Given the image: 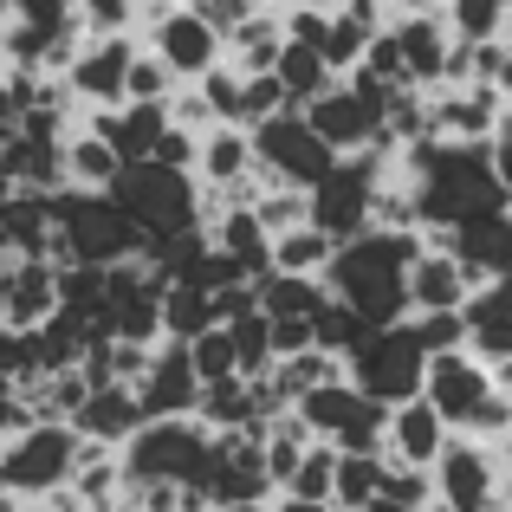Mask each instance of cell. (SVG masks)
I'll return each instance as SVG.
<instances>
[{"label":"cell","mask_w":512,"mask_h":512,"mask_svg":"<svg viewBox=\"0 0 512 512\" xmlns=\"http://www.w3.org/2000/svg\"><path fill=\"white\" fill-rule=\"evenodd\" d=\"M415 247H422V234L363 227V234H350V240L331 247L318 286H325V299L350 305L363 325H396L402 318V266L415 260Z\"/></svg>","instance_id":"6da1fadb"},{"label":"cell","mask_w":512,"mask_h":512,"mask_svg":"<svg viewBox=\"0 0 512 512\" xmlns=\"http://www.w3.org/2000/svg\"><path fill=\"white\" fill-rule=\"evenodd\" d=\"M422 402L441 415L448 435L467 441H506L512 428V370H487L467 350H441L422 363Z\"/></svg>","instance_id":"7a4b0ae2"},{"label":"cell","mask_w":512,"mask_h":512,"mask_svg":"<svg viewBox=\"0 0 512 512\" xmlns=\"http://www.w3.org/2000/svg\"><path fill=\"white\" fill-rule=\"evenodd\" d=\"M117 467H124V493H143V487L201 493L208 487V467H214V435L195 415H182V422H143L117 448Z\"/></svg>","instance_id":"3957f363"},{"label":"cell","mask_w":512,"mask_h":512,"mask_svg":"<svg viewBox=\"0 0 512 512\" xmlns=\"http://www.w3.org/2000/svg\"><path fill=\"white\" fill-rule=\"evenodd\" d=\"M104 195H111L117 214H124V221L143 234V253L201 227V188H195V175H182V169L124 163V169L111 175V188H104Z\"/></svg>","instance_id":"277c9868"},{"label":"cell","mask_w":512,"mask_h":512,"mask_svg":"<svg viewBox=\"0 0 512 512\" xmlns=\"http://www.w3.org/2000/svg\"><path fill=\"white\" fill-rule=\"evenodd\" d=\"M52 214V266H124L143 260V234L117 214L111 195H78L59 188L46 201Z\"/></svg>","instance_id":"5b68a950"},{"label":"cell","mask_w":512,"mask_h":512,"mask_svg":"<svg viewBox=\"0 0 512 512\" xmlns=\"http://www.w3.org/2000/svg\"><path fill=\"white\" fill-rule=\"evenodd\" d=\"M422 344H415L409 318H396V325H376L363 331L357 350L344 357V383L357 389V396H370L376 409H396V402L422 396Z\"/></svg>","instance_id":"8992f818"},{"label":"cell","mask_w":512,"mask_h":512,"mask_svg":"<svg viewBox=\"0 0 512 512\" xmlns=\"http://www.w3.org/2000/svg\"><path fill=\"white\" fill-rule=\"evenodd\" d=\"M428 487L448 512H506V441L448 435V448L428 467Z\"/></svg>","instance_id":"52a82bcc"},{"label":"cell","mask_w":512,"mask_h":512,"mask_svg":"<svg viewBox=\"0 0 512 512\" xmlns=\"http://www.w3.org/2000/svg\"><path fill=\"white\" fill-rule=\"evenodd\" d=\"M299 117L331 156H363V150L383 143V85H370L357 72L331 78L312 104H299Z\"/></svg>","instance_id":"ba28073f"},{"label":"cell","mask_w":512,"mask_h":512,"mask_svg":"<svg viewBox=\"0 0 512 512\" xmlns=\"http://www.w3.org/2000/svg\"><path fill=\"white\" fill-rule=\"evenodd\" d=\"M137 46L175 78V85H195L214 59H221V33L201 20V7H169V0H143L137 13Z\"/></svg>","instance_id":"9c48e42d"},{"label":"cell","mask_w":512,"mask_h":512,"mask_svg":"<svg viewBox=\"0 0 512 512\" xmlns=\"http://www.w3.org/2000/svg\"><path fill=\"white\" fill-rule=\"evenodd\" d=\"M376 175H383V150H363V156H338V163L305 188V221H312L331 247L370 227Z\"/></svg>","instance_id":"30bf717a"},{"label":"cell","mask_w":512,"mask_h":512,"mask_svg":"<svg viewBox=\"0 0 512 512\" xmlns=\"http://www.w3.org/2000/svg\"><path fill=\"white\" fill-rule=\"evenodd\" d=\"M78 435L65 422H33L13 441H0V493H13L20 506L46 500V493H65V474H72Z\"/></svg>","instance_id":"8fae6325"},{"label":"cell","mask_w":512,"mask_h":512,"mask_svg":"<svg viewBox=\"0 0 512 512\" xmlns=\"http://www.w3.org/2000/svg\"><path fill=\"white\" fill-rule=\"evenodd\" d=\"M247 150H253V182L260 188H312L318 175L338 163V156L305 130L299 111H279V117H266V124H253Z\"/></svg>","instance_id":"7c38bea8"},{"label":"cell","mask_w":512,"mask_h":512,"mask_svg":"<svg viewBox=\"0 0 512 512\" xmlns=\"http://www.w3.org/2000/svg\"><path fill=\"white\" fill-rule=\"evenodd\" d=\"M292 415H299V428L312 441H325V448H338V454H376L383 448V409H376L370 396H357L344 376L325 383V389H305V396L292 402Z\"/></svg>","instance_id":"4fadbf2b"},{"label":"cell","mask_w":512,"mask_h":512,"mask_svg":"<svg viewBox=\"0 0 512 512\" xmlns=\"http://www.w3.org/2000/svg\"><path fill=\"white\" fill-rule=\"evenodd\" d=\"M137 52V39L117 33V39H78V52L65 59L59 72V91L72 98V111H117L124 104V65Z\"/></svg>","instance_id":"5bb4252c"},{"label":"cell","mask_w":512,"mask_h":512,"mask_svg":"<svg viewBox=\"0 0 512 512\" xmlns=\"http://www.w3.org/2000/svg\"><path fill=\"white\" fill-rule=\"evenodd\" d=\"M422 124L435 143H493L506 130V91L435 85L422 91Z\"/></svg>","instance_id":"9a60e30c"},{"label":"cell","mask_w":512,"mask_h":512,"mask_svg":"<svg viewBox=\"0 0 512 512\" xmlns=\"http://www.w3.org/2000/svg\"><path fill=\"white\" fill-rule=\"evenodd\" d=\"M130 396H137L143 422H182V415H195L201 383H195V370H188L182 344H169V338L156 344L150 363L137 370V383H130Z\"/></svg>","instance_id":"2e32d148"},{"label":"cell","mask_w":512,"mask_h":512,"mask_svg":"<svg viewBox=\"0 0 512 512\" xmlns=\"http://www.w3.org/2000/svg\"><path fill=\"white\" fill-rule=\"evenodd\" d=\"M59 312V266L52 260H0V331H33Z\"/></svg>","instance_id":"e0dca14e"},{"label":"cell","mask_w":512,"mask_h":512,"mask_svg":"<svg viewBox=\"0 0 512 512\" xmlns=\"http://www.w3.org/2000/svg\"><path fill=\"white\" fill-rule=\"evenodd\" d=\"M383 33H389V46H396L402 85L435 91L441 72H448V52H454V39H448V26H441V13H402V20H389Z\"/></svg>","instance_id":"ac0fdd59"},{"label":"cell","mask_w":512,"mask_h":512,"mask_svg":"<svg viewBox=\"0 0 512 512\" xmlns=\"http://www.w3.org/2000/svg\"><path fill=\"white\" fill-rule=\"evenodd\" d=\"M474 292V279L454 266V253L441 247H415V260L402 266V318H422V312H461V299Z\"/></svg>","instance_id":"d6986e66"},{"label":"cell","mask_w":512,"mask_h":512,"mask_svg":"<svg viewBox=\"0 0 512 512\" xmlns=\"http://www.w3.org/2000/svg\"><path fill=\"white\" fill-rule=\"evenodd\" d=\"M428 247L454 253V266H461L474 286H487V279H506V266H512V214H480V221L454 227V234H435Z\"/></svg>","instance_id":"ffe728a7"},{"label":"cell","mask_w":512,"mask_h":512,"mask_svg":"<svg viewBox=\"0 0 512 512\" xmlns=\"http://www.w3.org/2000/svg\"><path fill=\"white\" fill-rule=\"evenodd\" d=\"M448 448V428H441V415L428 409L422 396H409V402H396V409H383V461H402V467H435V454Z\"/></svg>","instance_id":"44dd1931"},{"label":"cell","mask_w":512,"mask_h":512,"mask_svg":"<svg viewBox=\"0 0 512 512\" xmlns=\"http://www.w3.org/2000/svg\"><path fill=\"white\" fill-rule=\"evenodd\" d=\"M506 279H487L461 299V350L480 357L487 370H512V338H506Z\"/></svg>","instance_id":"7402d4cb"},{"label":"cell","mask_w":512,"mask_h":512,"mask_svg":"<svg viewBox=\"0 0 512 512\" xmlns=\"http://www.w3.org/2000/svg\"><path fill=\"white\" fill-rule=\"evenodd\" d=\"M65 428H72L78 441H98V448L117 454L143 428V409H137V396H130V383H98V389H85V402H78V415Z\"/></svg>","instance_id":"603a6c76"},{"label":"cell","mask_w":512,"mask_h":512,"mask_svg":"<svg viewBox=\"0 0 512 512\" xmlns=\"http://www.w3.org/2000/svg\"><path fill=\"white\" fill-rule=\"evenodd\" d=\"M117 169H124V163L111 156V143L91 137L85 124H72V130L59 137V182H65V188H78V195H104Z\"/></svg>","instance_id":"cb8c5ba5"},{"label":"cell","mask_w":512,"mask_h":512,"mask_svg":"<svg viewBox=\"0 0 512 512\" xmlns=\"http://www.w3.org/2000/svg\"><path fill=\"white\" fill-rule=\"evenodd\" d=\"M65 493H72L85 512H104L117 493H124V467H117V454L98 448V441H78L72 474H65Z\"/></svg>","instance_id":"d4e9b609"},{"label":"cell","mask_w":512,"mask_h":512,"mask_svg":"<svg viewBox=\"0 0 512 512\" xmlns=\"http://www.w3.org/2000/svg\"><path fill=\"white\" fill-rule=\"evenodd\" d=\"M435 13L454 46H487V39H506L512 26V0H441Z\"/></svg>","instance_id":"484cf974"},{"label":"cell","mask_w":512,"mask_h":512,"mask_svg":"<svg viewBox=\"0 0 512 512\" xmlns=\"http://www.w3.org/2000/svg\"><path fill=\"white\" fill-rule=\"evenodd\" d=\"M156 325H163V338H169V344L201 338L208 325H221V312H214V292H201V286H163Z\"/></svg>","instance_id":"4316f807"},{"label":"cell","mask_w":512,"mask_h":512,"mask_svg":"<svg viewBox=\"0 0 512 512\" xmlns=\"http://www.w3.org/2000/svg\"><path fill=\"white\" fill-rule=\"evenodd\" d=\"M325 305L318 279H292V273H260L253 279V312L260 318H312Z\"/></svg>","instance_id":"83f0119b"},{"label":"cell","mask_w":512,"mask_h":512,"mask_svg":"<svg viewBox=\"0 0 512 512\" xmlns=\"http://www.w3.org/2000/svg\"><path fill=\"white\" fill-rule=\"evenodd\" d=\"M325 260H331V240L318 234L312 221H305V227H292V234H279V240H266V273L318 279V273H325Z\"/></svg>","instance_id":"f1b7e54d"},{"label":"cell","mask_w":512,"mask_h":512,"mask_svg":"<svg viewBox=\"0 0 512 512\" xmlns=\"http://www.w3.org/2000/svg\"><path fill=\"white\" fill-rule=\"evenodd\" d=\"M273 85H279V98L292 104V111H299V104H312L318 91L331 85V72H325V59H318L312 46H279V59H273Z\"/></svg>","instance_id":"f546056e"},{"label":"cell","mask_w":512,"mask_h":512,"mask_svg":"<svg viewBox=\"0 0 512 512\" xmlns=\"http://www.w3.org/2000/svg\"><path fill=\"white\" fill-rule=\"evenodd\" d=\"M376 480H383V454H338L331 467V512H363L376 500Z\"/></svg>","instance_id":"4dcf8cb0"},{"label":"cell","mask_w":512,"mask_h":512,"mask_svg":"<svg viewBox=\"0 0 512 512\" xmlns=\"http://www.w3.org/2000/svg\"><path fill=\"white\" fill-rule=\"evenodd\" d=\"M221 331H227V344H234V376H266L273 370V338H266V318L253 312H234V318H221Z\"/></svg>","instance_id":"1f68e13d"},{"label":"cell","mask_w":512,"mask_h":512,"mask_svg":"<svg viewBox=\"0 0 512 512\" xmlns=\"http://www.w3.org/2000/svg\"><path fill=\"white\" fill-rule=\"evenodd\" d=\"M363 331H376V325H363L357 312H350V305H338V299H325L312 312V350H325V357H350V350H357V338Z\"/></svg>","instance_id":"d6a6232c"},{"label":"cell","mask_w":512,"mask_h":512,"mask_svg":"<svg viewBox=\"0 0 512 512\" xmlns=\"http://www.w3.org/2000/svg\"><path fill=\"white\" fill-rule=\"evenodd\" d=\"M331 467H338V448H325V441H312V448L299 454V467L286 474V500H305V506H325L331 500Z\"/></svg>","instance_id":"836d02e7"},{"label":"cell","mask_w":512,"mask_h":512,"mask_svg":"<svg viewBox=\"0 0 512 512\" xmlns=\"http://www.w3.org/2000/svg\"><path fill=\"white\" fill-rule=\"evenodd\" d=\"M137 13L143 0H72V20L85 39H117V33L137 39Z\"/></svg>","instance_id":"e575fe53"},{"label":"cell","mask_w":512,"mask_h":512,"mask_svg":"<svg viewBox=\"0 0 512 512\" xmlns=\"http://www.w3.org/2000/svg\"><path fill=\"white\" fill-rule=\"evenodd\" d=\"M247 214L260 221L266 240H279V234H292V227H305V188H253Z\"/></svg>","instance_id":"d590c367"},{"label":"cell","mask_w":512,"mask_h":512,"mask_svg":"<svg viewBox=\"0 0 512 512\" xmlns=\"http://www.w3.org/2000/svg\"><path fill=\"white\" fill-rule=\"evenodd\" d=\"M182 357H188V370H195V383L208 389V383H227L234 376V344H227V331L221 325H208L201 338H188L182 344Z\"/></svg>","instance_id":"8d00e7d4"},{"label":"cell","mask_w":512,"mask_h":512,"mask_svg":"<svg viewBox=\"0 0 512 512\" xmlns=\"http://www.w3.org/2000/svg\"><path fill=\"white\" fill-rule=\"evenodd\" d=\"M279 111H292V104L279 98L273 72H253V78H240V91H234V117H227V124L253 130V124H266V117H279Z\"/></svg>","instance_id":"74e56055"},{"label":"cell","mask_w":512,"mask_h":512,"mask_svg":"<svg viewBox=\"0 0 512 512\" xmlns=\"http://www.w3.org/2000/svg\"><path fill=\"white\" fill-rule=\"evenodd\" d=\"M0 20H13V26H33V33H46V39H59V33H72V0H0Z\"/></svg>","instance_id":"f35d334b"},{"label":"cell","mask_w":512,"mask_h":512,"mask_svg":"<svg viewBox=\"0 0 512 512\" xmlns=\"http://www.w3.org/2000/svg\"><path fill=\"white\" fill-rule=\"evenodd\" d=\"M376 500L383 506H402V512H422L435 500V487H428L422 467H402V461H383V480H376Z\"/></svg>","instance_id":"ab89813d"},{"label":"cell","mask_w":512,"mask_h":512,"mask_svg":"<svg viewBox=\"0 0 512 512\" xmlns=\"http://www.w3.org/2000/svg\"><path fill=\"white\" fill-rule=\"evenodd\" d=\"M169 91H175V78L137 46V52H130V65H124V104H163Z\"/></svg>","instance_id":"60d3db41"},{"label":"cell","mask_w":512,"mask_h":512,"mask_svg":"<svg viewBox=\"0 0 512 512\" xmlns=\"http://www.w3.org/2000/svg\"><path fill=\"white\" fill-rule=\"evenodd\" d=\"M415 344H422V357H441V350H461V312H422L409 318Z\"/></svg>","instance_id":"b9f144b4"},{"label":"cell","mask_w":512,"mask_h":512,"mask_svg":"<svg viewBox=\"0 0 512 512\" xmlns=\"http://www.w3.org/2000/svg\"><path fill=\"white\" fill-rule=\"evenodd\" d=\"M33 422H39V415L20 402V389H13V383H0V441H13L20 428H33Z\"/></svg>","instance_id":"7bdbcfd3"},{"label":"cell","mask_w":512,"mask_h":512,"mask_svg":"<svg viewBox=\"0 0 512 512\" xmlns=\"http://www.w3.org/2000/svg\"><path fill=\"white\" fill-rule=\"evenodd\" d=\"M376 13H383V20H402V13H435L441 0H370Z\"/></svg>","instance_id":"ee69618b"},{"label":"cell","mask_w":512,"mask_h":512,"mask_svg":"<svg viewBox=\"0 0 512 512\" xmlns=\"http://www.w3.org/2000/svg\"><path fill=\"white\" fill-rule=\"evenodd\" d=\"M26 512H85V506H78L72 493H46V500H33Z\"/></svg>","instance_id":"f6af8a7d"},{"label":"cell","mask_w":512,"mask_h":512,"mask_svg":"<svg viewBox=\"0 0 512 512\" xmlns=\"http://www.w3.org/2000/svg\"><path fill=\"white\" fill-rule=\"evenodd\" d=\"M292 7H338V0H292Z\"/></svg>","instance_id":"bcb514c9"},{"label":"cell","mask_w":512,"mask_h":512,"mask_svg":"<svg viewBox=\"0 0 512 512\" xmlns=\"http://www.w3.org/2000/svg\"><path fill=\"white\" fill-rule=\"evenodd\" d=\"M363 512H402V506H383V500H370V506H363Z\"/></svg>","instance_id":"7dc6e473"},{"label":"cell","mask_w":512,"mask_h":512,"mask_svg":"<svg viewBox=\"0 0 512 512\" xmlns=\"http://www.w3.org/2000/svg\"><path fill=\"white\" fill-rule=\"evenodd\" d=\"M422 512H448V506H435V500H428V506H422Z\"/></svg>","instance_id":"c3c4849f"}]
</instances>
